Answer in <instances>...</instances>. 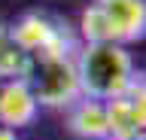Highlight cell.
Wrapping results in <instances>:
<instances>
[{"mask_svg":"<svg viewBox=\"0 0 146 140\" xmlns=\"http://www.w3.org/2000/svg\"><path fill=\"white\" fill-rule=\"evenodd\" d=\"M76 34L82 43H140L146 40V0H91Z\"/></svg>","mask_w":146,"mask_h":140,"instance_id":"2","label":"cell"},{"mask_svg":"<svg viewBox=\"0 0 146 140\" xmlns=\"http://www.w3.org/2000/svg\"><path fill=\"white\" fill-rule=\"evenodd\" d=\"M67 110V131L79 140H113L110 134V116H107V101L79 94Z\"/></svg>","mask_w":146,"mask_h":140,"instance_id":"6","label":"cell"},{"mask_svg":"<svg viewBox=\"0 0 146 140\" xmlns=\"http://www.w3.org/2000/svg\"><path fill=\"white\" fill-rule=\"evenodd\" d=\"M0 140H18V137H15V131H12V128L0 125Z\"/></svg>","mask_w":146,"mask_h":140,"instance_id":"9","label":"cell"},{"mask_svg":"<svg viewBox=\"0 0 146 140\" xmlns=\"http://www.w3.org/2000/svg\"><path fill=\"white\" fill-rule=\"evenodd\" d=\"M21 79L34 92L40 107L64 110L82 94L79 70H76V52H43L27 55V67Z\"/></svg>","mask_w":146,"mask_h":140,"instance_id":"3","label":"cell"},{"mask_svg":"<svg viewBox=\"0 0 146 140\" xmlns=\"http://www.w3.org/2000/svg\"><path fill=\"white\" fill-rule=\"evenodd\" d=\"M125 140H146V131H137V134H131V137H125Z\"/></svg>","mask_w":146,"mask_h":140,"instance_id":"10","label":"cell"},{"mask_svg":"<svg viewBox=\"0 0 146 140\" xmlns=\"http://www.w3.org/2000/svg\"><path fill=\"white\" fill-rule=\"evenodd\" d=\"M36 113H40V104L21 76L0 79V125H6L12 131L27 128V125H34Z\"/></svg>","mask_w":146,"mask_h":140,"instance_id":"7","label":"cell"},{"mask_svg":"<svg viewBox=\"0 0 146 140\" xmlns=\"http://www.w3.org/2000/svg\"><path fill=\"white\" fill-rule=\"evenodd\" d=\"M107 116L113 140H125L137 131H146V73L137 70L134 82L119 98L107 101Z\"/></svg>","mask_w":146,"mask_h":140,"instance_id":"5","label":"cell"},{"mask_svg":"<svg viewBox=\"0 0 146 140\" xmlns=\"http://www.w3.org/2000/svg\"><path fill=\"white\" fill-rule=\"evenodd\" d=\"M27 67V52L12 37V28L0 21V79H18Z\"/></svg>","mask_w":146,"mask_h":140,"instance_id":"8","label":"cell"},{"mask_svg":"<svg viewBox=\"0 0 146 140\" xmlns=\"http://www.w3.org/2000/svg\"><path fill=\"white\" fill-rule=\"evenodd\" d=\"M12 37L27 55H43V52H79L82 40L67 19L46 9L21 12L12 25Z\"/></svg>","mask_w":146,"mask_h":140,"instance_id":"4","label":"cell"},{"mask_svg":"<svg viewBox=\"0 0 146 140\" xmlns=\"http://www.w3.org/2000/svg\"><path fill=\"white\" fill-rule=\"evenodd\" d=\"M76 70H79L82 94L98 101L119 98L137 76L128 46H116V43H82L76 52Z\"/></svg>","mask_w":146,"mask_h":140,"instance_id":"1","label":"cell"}]
</instances>
